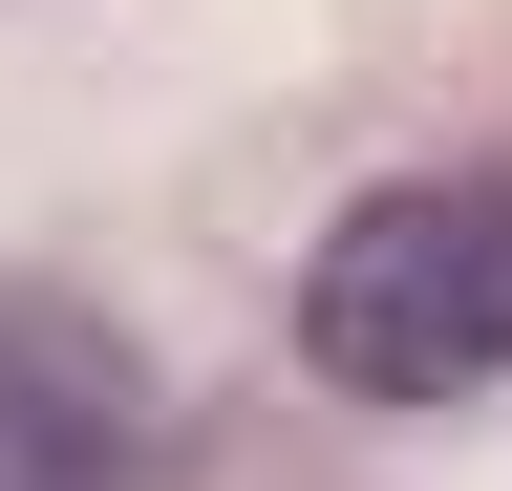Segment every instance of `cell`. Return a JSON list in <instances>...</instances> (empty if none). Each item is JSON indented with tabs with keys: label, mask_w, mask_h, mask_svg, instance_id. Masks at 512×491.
<instances>
[{
	"label": "cell",
	"mask_w": 512,
	"mask_h": 491,
	"mask_svg": "<svg viewBox=\"0 0 512 491\" xmlns=\"http://www.w3.org/2000/svg\"><path fill=\"white\" fill-rule=\"evenodd\" d=\"M299 342L342 406H470L512 385V171H406L320 235L299 278Z\"/></svg>",
	"instance_id": "obj_1"
},
{
	"label": "cell",
	"mask_w": 512,
	"mask_h": 491,
	"mask_svg": "<svg viewBox=\"0 0 512 491\" xmlns=\"http://www.w3.org/2000/svg\"><path fill=\"white\" fill-rule=\"evenodd\" d=\"M150 363H128L86 299H22L0 278V491H150Z\"/></svg>",
	"instance_id": "obj_2"
}]
</instances>
